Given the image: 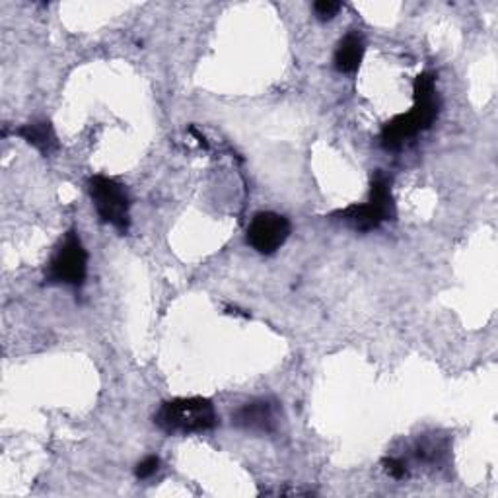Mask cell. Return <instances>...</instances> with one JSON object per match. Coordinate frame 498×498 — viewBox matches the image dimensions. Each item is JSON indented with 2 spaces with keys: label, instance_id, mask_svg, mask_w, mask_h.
I'll return each instance as SVG.
<instances>
[{
  "label": "cell",
  "instance_id": "277c9868",
  "mask_svg": "<svg viewBox=\"0 0 498 498\" xmlns=\"http://www.w3.org/2000/svg\"><path fill=\"white\" fill-rule=\"evenodd\" d=\"M88 191L102 223L127 234L131 226V199L124 185L114 177L94 175L88 182Z\"/></svg>",
  "mask_w": 498,
  "mask_h": 498
},
{
  "label": "cell",
  "instance_id": "8992f818",
  "mask_svg": "<svg viewBox=\"0 0 498 498\" xmlns=\"http://www.w3.org/2000/svg\"><path fill=\"white\" fill-rule=\"evenodd\" d=\"M281 423V407L273 399H254L242 405L232 417V424L254 434H273Z\"/></svg>",
  "mask_w": 498,
  "mask_h": 498
},
{
  "label": "cell",
  "instance_id": "ba28073f",
  "mask_svg": "<svg viewBox=\"0 0 498 498\" xmlns=\"http://www.w3.org/2000/svg\"><path fill=\"white\" fill-rule=\"evenodd\" d=\"M334 218L343 224L351 226L356 232H372L380 228L382 223H385L383 214L370 201L366 204H353L347 206V209L337 211Z\"/></svg>",
  "mask_w": 498,
  "mask_h": 498
},
{
  "label": "cell",
  "instance_id": "52a82bcc",
  "mask_svg": "<svg viewBox=\"0 0 498 498\" xmlns=\"http://www.w3.org/2000/svg\"><path fill=\"white\" fill-rule=\"evenodd\" d=\"M364 51H366L364 35L361 32H354V30L349 32L337 44V49L334 55L335 71H339L343 75L356 73L364 59Z\"/></svg>",
  "mask_w": 498,
  "mask_h": 498
},
{
  "label": "cell",
  "instance_id": "8fae6325",
  "mask_svg": "<svg viewBox=\"0 0 498 498\" xmlns=\"http://www.w3.org/2000/svg\"><path fill=\"white\" fill-rule=\"evenodd\" d=\"M448 455V444L440 438H423L413 448V458L424 465H440L444 463Z\"/></svg>",
  "mask_w": 498,
  "mask_h": 498
},
{
  "label": "cell",
  "instance_id": "7a4b0ae2",
  "mask_svg": "<svg viewBox=\"0 0 498 498\" xmlns=\"http://www.w3.org/2000/svg\"><path fill=\"white\" fill-rule=\"evenodd\" d=\"M154 424L165 434H201L218 424L214 403L206 397H177L164 401L154 414Z\"/></svg>",
  "mask_w": 498,
  "mask_h": 498
},
{
  "label": "cell",
  "instance_id": "7c38bea8",
  "mask_svg": "<svg viewBox=\"0 0 498 498\" xmlns=\"http://www.w3.org/2000/svg\"><path fill=\"white\" fill-rule=\"evenodd\" d=\"M158 469H160V458H158V455H146L144 460H141V462L136 463L134 475H136V479L146 481V479L154 477L158 473Z\"/></svg>",
  "mask_w": 498,
  "mask_h": 498
},
{
  "label": "cell",
  "instance_id": "5b68a950",
  "mask_svg": "<svg viewBox=\"0 0 498 498\" xmlns=\"http://www.w3.org/2000/svg\"><path fill=\"white\" fill-rule=\"evenodd\" d=\"M288 218L279 213H257L247 226V244L261 255H273L290 236Z\"/></svg>",
  "mask_w": 498,
  "mask_h": 498
},
{
  "label": "cell",
  "instance_id": "6da1fadb",
  "mask_svg": "<svg viewBox=\"0 0 498 498\" xmlns=\"http://www.w3.org/2000/svg\"><path fill=\"white\" fill-rule=\"evenodd\" d=\"M413 107L411 112L395 115L383 124L380 143L385 150H399L409 138L431 129L440 114V98L436 92L434 75L423 73L414 78L413 85Z\"/></svg>",
  "mask_w": 498,
  "mask_h": 498
},
{
  "label": "cell",
  "instance_id": "9c48e42d",
  "mask_svg": "<svg viewBox=\"0 0 498 498\" xmlns=\"http://www.w3.org/2000/svg\"><path fill=\"white\" fill-rule=\"evenodd\" d=\"M27 144H32L35 150H39L44 156H51L55 150L59 148V138L55 134L53 124L49 121H32L22 124L20 129L14 131Z\"/></svg>",
  "mask_w": 498,
  "mask_h": 498
},
{
  "label": "cell",
  "instance_id": "3957f363",
  "mask_svg": "<svg viewBox=\"0 0 498 498\" xmlns=\"http://www.w3.org/2000/svg\"><path fill=\"white\" fill-rule=\"evenodd\" d=\"M88 276V252L76 230H68L47 263L45 281L82 288Z\"/></svg>",
  "mask_w": 498,
  "mask_h": 498
},
{
  "label": "cell",
  "instance_id": "5bb4252c",
  "mask_svg": "<svg viewBox=\"0 0 498 498\" xmlns=\"http://www.w3.org/2000/svg\"><path fill=\"white\" fill-rule=\"evenodd\" d=\"M383 469H385L387 475L397 479V481L409 477V463L403 458H385L383 460Z\"/></svg>",
  "mask_w": 498,
  "mask_h": 498
},
{
  "label": "cell",
  "instance_id": "4fadbf2b",
  "mask_svg": "<svg viewBox=\"0 0 498 498\" xmlns=\"http://www.w3.org/2000/svg\"><path fill=\"white\" fill-rule=\"evenodd\" d=\"M341 8L343 5L335 3V0H317V3L314 5V14L317 20L327 22V20H334Z\"/></svg>",
  "mask_w": 498,
  "mask_h": 498
},
{
  "label": "cell",
  "instance_id": "30bf717a",
  "mask_svg": "<svg viewBox=\"0 0 498 498\" xmlns=\"http://www.w3.org/2000/svg\"><path fill=\"white\" fill-rule=\"evenodd\" d=\"M370 203L383 214L385 220H395L397 209L392 193V177L383 172H376L370 184Z\"/></svg>",
  "mask_w": 498,
  "mask_h": 498
}]
</instances>
